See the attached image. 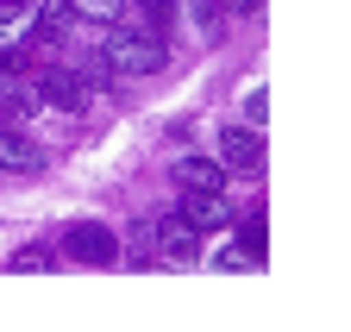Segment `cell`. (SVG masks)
Returning a JSON list of instances; mask_svg holds the SVG:
<instances>
[{"label": "cell", "instance_id": "9", "mask_svg": "<svg viewBox=\"0 0 351 332\" xmlns=\"http://www.w3.org/2000/svg\"><path fill=\"white\" fill-rule=\"evenodd\" d=\"M157 244H163V257H176V264H189L201 244H195V226L182 220V214H163L157 220Z\"/></svg>", "mask_w": 351, "mask_h": 332}, {"label": "cell", "instance_id": "3", "mask_svg": "<svg viewBox=\"0 0 351 332\" xmlns=\"http://www.w3.org/2000/svg\"><path fill=\"white\" fill-rule=\"evenodd\" d=\"M63 251H69L75 264H88V270H107V264L119 257V238H113L101 220H75L69 238H63Z\"/></svg>", "mask_w": 351, "mask_h": 332}, {"label": "cell", "instance_id": "1", "mask_svg": "<svg viewBox=\"0 0 351 332\" xmlns=\"http://www.w3.org/2000/svg\"><path fill=\"white\" fill-rule=\"evenodd\" d=\"M101 63L119 69V75H157V69L169 63V51H163V38H151V31L113 25V31H107V44H101Z\"/></svg>", "mask_w": 351, "mask_h": 332}, {"label": "cell", "instance_id": "5", "mask_svg": "<svg viewBox=\"0 0 351 332\" xmlns=\"http://www.w3.org/2000/svg\"><path fill=\"white\" fill-rule=\"evenodd\" d=\"M176 19H182V0H132L119 25L151 31V38H169V31H176Z\"/></svg>", "mask_w": 351, "mask_h": 332}, {"label": "cell", "instance_id": "12", "mask_svg": "<svg viewBox=\"0 0 351 332\" xmlns=\"http://www.w3.org/2000/svg\"><path fill=\"white\" fill-rule=\"evenodd\" d=\"M263 119H270V88L257 81V88L245 94V126H257V132H263Z\"/></svg>", "mask_w": 351, "mask_h": 332}, {"label": "cell", "instance_id": "4", "mask_svg": "<svg viewBox=\"0 0 351 332\" xmlns=\"http://www.w3.org/2000/svg\"><path fill=\"white\" fill-rule=\"evenodd\" d=\"M32 88H38L44 107H57V113H82V107H88V81H82L75 69H44Z\"/></svg>", "mask_w": 351, "mask_h": 332}, {"label": "cell", "instance_id": "6", "mask_svg": "<svg viewBox=\"0 0 351 332\" xmlns=\"http://www.w3.org/2000/svg\"><path fill=\"white\" fill-rule=\"evenodd\" d=\"M182 220L195 232H226L232 226V207L219 201V194H207V188H182Z\"/></svg>", "mask_w": 351, "mask_h": 332}, {"label": "cell", "instance_id": "13", "mask_svg": "<svg viewBox=\"0 0 351 332\" xmlns=\"http://www.w3.org/2000/svg\"><path fill=\"white\" fill-rule=\"evenodd\" d=\"M213 270H251V251H239V244H226V251H213Z\"/></svg>", "mask_w": 351, "mask_h": 332}, {"label": "cell", "instance_id": "2", "mask_svg": "<svg viewBox=\"0 0 351 332\" xmlns=\"http://www.w3.org/2000/svg\"><path fill=\"white\" fill-rule=\"evenodd\" d=\"M219 163H226V176H263V132L257 126H219Z\"/></svg>", "mask_w": 351, "mask_h": 332}, {"label": "cell", "instance_id": "10", "mask_svg": "<svg viewBox=\"0 0 351 332\" xmlns=\"http://www.w3.org/2000/svg\"><path fill=\"white\" fill-rule=\"evenodd\" d=\"M69 13H75V0H44V7H38V19H32L25 31L38 38V44H57V38L69 31Z\"/></svg>", "mask_w": 351, "mask_h": 332}, {"label": "cell", "instance_id": "15", "mask_svg": "<svg viewBox=\"0 0 351 332\" xmlns=\"http://www.w3.org/2000/svg\"><path fill=\"white\" fill-rule=\"evenodd\" d=\"M226 7H232V13H245V7H257V0H226Z\"/></svg>", "mask_w": 351, "mask_h": 332}, {"label": "cell", "instance_id": "8", "mask_svg": "<svg viewBox=\"0 0 351 332\" xmlns=\"http://www.w3.org/2000/svg\"><path fill=\"white\" fill-rule=\"evenodd\" d=\"M176 182H182V188H207V194H219L232 176H226V163H219V157H182V163H176Z\"/></svg>", "mask_w": 351, "mask_h": 332}, {"label": "cell", "instance_id": "7", "mask_svg": "<svg viewBox=\"0 0 351 332\" xmlns=\"http://www.w3.org/2000/svg\"><path fill=\"white\" fill-rule=\"evenodd\" d=\"M0 170H7V176H38L44 170V151L19 126H0Z\"/></svg>", "mask_w": 351, "mask_h": 332}, {"label": "cell", "instance_id": "14", "mask_svg": "<svg viewBox=\"0 0 351 332\" xmlns=\"http://www.w3.org/2000/svg\"><path fill=\"white\" fill-rule=\"evenodd\" d=\"M44 264H51V257H44L38 244H32V251H19V257H13V270H44Z\"/></svg>", "mask_w": 351, "mask_h": 332}, {"label": "cell", "instance_id": "11", "mask_svg": "<svg viewBox=\"0 0 351 332\" xmlns=\"http://www.w3.org/2000/svg\"><path fill=\"white\" fill-rule=\"evenodd\" d=\"M125 7H132V0H75V13L101 19V25H119V19H125Z\"/></svg>", "mask_w": 351, "mask_h": 332}]
</instances>
